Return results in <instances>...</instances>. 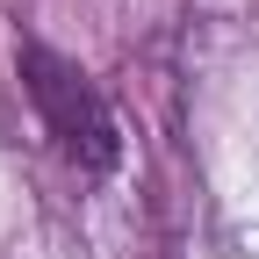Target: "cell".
Returning <instances> with one entry per match:
<instances>
[{
    "instance_id": "cell-1",
    "label": "cell",
    "mask_w": 259,
    "mask_h": 259,
    "mask_svg": "<svg viewBox=\"0 0 259 259\" xmlns=\"http://www.w3.org/2000/svg\"><path fill=\"white\" fill-rule=\"evenodd\" d=\"M22 87H29V101H36L44 130H51V144L72 158L79 173H115V158H122V137H115V115L101 101V87H94L72 58H58L51 44H22Z\"/></svg>"
}]
</instances>
